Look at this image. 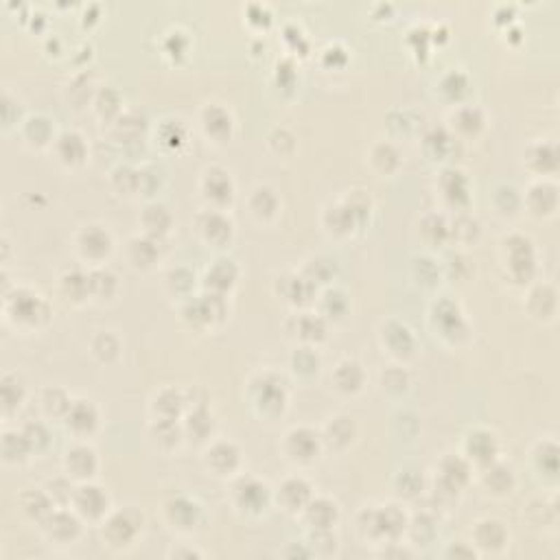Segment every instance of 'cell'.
I'll return each instance as SVG.
<instances>
[{"mask_svg":"<svg viewBox=\"0 0 560 560\" xmlns=\"http://www.w3.org/2000/svg\"><path fill=\"white\" fill-rule=\"evenodd\" d=\"M64 285V292L70 296V298H75V300H81L88 292H90V280L88 276H83L81 272H77V269H72V272H68L62 280Z\"/></svg>","mask_w":560,"mask_h":560,"instance_id":"obj_32","label":"cell"},{"mask_svg":"<svg viewBox=\"0 0 560 560\" xmlns=\"http://www.w3.org/2000/svg\"><path fill=\"white\" fill-rule=\"evenodd\" d=\"M44 407L48 414H64L70 407V401L62 390H46L44 394Z\"/></svg>","mask_w":560,"mask_h":560,"instance_id":"obj_45","label":"cell"},{"mask_svg":"<svg viewBox=\"0 0 560 560\" xmlns=\"http://www.w3.org/2000/svg\"><path fill=\"white\" fill-rule=\"evenodd\" d=\"M436 324L442 329L444 335H458V333H464V322H462V315L458 311V306L453 302H440L436 306Z\"/></svg>","mask_w":560,"mask_h":560,"instance_id":"obj_12","label":"cell"},{"mask_svg":"<svg viewBox=\"0 0 560 560\" xmlns=\"http://www.w3.org/2000/svg\"><path fill=\"white\" fill-rule=\"evenodd\" d=\"M165 128L171 132L169 136H162V138H165V144H171V147H177V144L184 140V130L179 128L177 123H167Z\"/></svg>","mask_w":560,"mask_h":560,"instance_id":"obj_60","label":"cell"},{"mask_svg":"<svg viewBox=\"0 0 560 560\" xmlns=\"http://www.w3.org/2000/svg\"><path fill=\"white\" fill-rule=\"evenodd\" d=\"M97 105H99L101 114L110 116V114L118 112V105H121V101H118V95L114 93V90L105 88L103 93L99 95V99H97Z\"/></svg>","mask_w":560,"mask_h":560,"instance_id":"obj_50","label":"cell"},{"mask_svg":"<svg viewBox=\"0 0 560 560\" xmlns=\"http://www.w3.org/2000/svg\"><path fill=\"white\" fill-rule=\"evenodd\" d=\"M208 285L217 292H226V289L234 282L237 278V269L230 261H217L210 269H208Z\"/></svg>","mask_w":560,"mask_h":560,"instance_id":"obj_23","label":"cell"},{"mask_svg":"<svg viewBox=\"0 0 560 560\" xmlns=\"http://www.w3.org/2000/svg\"><path fill=\"white\" fill-rule=\"evenodd\" d=\"M237 499L239 503L243 505V508L247 510H261L265 501H267V489H265V484L257 482V479H241L237 484Z\"/></svg>","mask_w":560,"mask_h":560,"instance_id":"obj_4","label":"cell"},{"mask_svg":"<svg viewBox=\"0 0 560 560\" xmlns=\"http://www.w3.org/2000/svg\"><path fill=\"white\" fill-rule=\"evenodd\" d=\"M110 234L101 228H88L83 234H81V250L83 254L93 257V259H101L103 254L110 252Z\"/></svg>","mask_w":560,"mask_h":560,"instance_id":"obj_13","label":"cell"},{"mask_svg":"<svg viewBox=\"0 0 560 560\" xmlns=\"http://www.w3.org/2000/svg\"><path fill=\"white\" fill-rule=\"evenodd\" d=\"M442 189L444 195L451 204H466L468 200V186H466V177L460 171H444L442 173Z\"/></svg>","mask_w":560,"mask_h":560,"instance_id":"obj_18","label":"cell"},{"mask_svg":"<svg viewBox=\"0 0 560 560\" xmlns=\"http://www.w3.org/2000/svg\"><path fill=\"white\" fill-rule=\"evenodd\" d=\"M468 453H471L477 462L482 464H491L493 458H495V451H497V442L491 433L486 431H475L471 438H468Z\"/></svg>","mask_w":560,"mask_h":560,"instance_id":"obj_15","label":"cell"},{"mask_svg":"<svg viewBox=\"0 0 560 560\" xmlns=\"http://www.w3.org/2000/svg\"><path fill=\"white\" fill-rule=\"evenodd\" d=\"M237 462H239V451H237V446L230 444V442L214 444L210 449V453H208V464L219 473L232 471V468L237 466Z\"/></svg>","mask_w":560,"mask_h":560,"instance_id":"obj_16","label":"cell"},{"mask_svg":"<svg viewBox=\"0 0 560 560\" xmlns=\"http://www.w3.org/2000/svg\"><path fill=\"white\" fill-rule=\"evenodd\" d=\"M22 508H25L31 517L42 519V517H46V514L50 512V501H48L46 495L31 491V493H25V495H22Z\"/></svg>","mask_w":560,"mask_h":560,"instance_id":"obj_35","label":"cell"},{"mask_svg":"<svg viewBox=\"0 0 560 560\" xmlns=\"http://www.w3.org/2000/svg\"><path fill=\"white\" fill-rule=\"evenodd\" d=\"M405 526V517L394 508L388 505L385 510H378L370 514V530L372 534H381V536H396L403 532Z\"/></svg>","mask_w":560,"mask_h":560,"instance_id":"obj_3","label":"cell"},{"mask_svg":"<svg viewBox=\"0 0 560 560\" xmlns=\"http://www.w3.org/2000/svg\"><path fill=\"white\" fill-rule=\"evenodd\" d=\"M298 333L306 339H320L324 335V322L311 313H304L298 317Z\"/></svg>","mask_w":560,"mask_h":560,"instance_id":"obj_39","label":"cell"},{"mask_svg":"<svg viewBox=\"0 0 560 560\" xmlns=\"http://www.w3.org/2000/svg\"><path fill=\"white\" fill-rule=\"evenodd\" d=\"M508 254H510V269L517 280H528L534 274V250L530 239L526 237H510L508 239Z\"/></svg>","mask_w":560,"mask_h":560,"instance_id":"obj_1","label":"cell"},{"mask_svg":"<svg viewBox=\"0 0 560 560\" xmlns=\"http://www.w3.org/2000/svg\"><path fill=\"white\" fill-rule=\"evenodd\" d=\"M374 162H376L378 169L390 171L399 165V153H396L394 147H390V144H378V147L374 149Z\"/></svg>","mask_w":560,"mask_h":560,"instance_id":"obj_47","label":"cell"},{"mask_svg":"<svg viewBox=\"0 0 560 560\" xmlns=\"http://www.w3.org/2000/svg\"><path fill=\"white\" fill-rule=\"evenodd\" d=\"M446 232H449V230H446V224H444L442 217L431 214V217H427L425 224H423V234H425V237H427L429 241H433V243L444 241Z\"/></svg>","mask_w":560,"mask_h":560,"instance_id":"obj_43","label":"cell"},{"mask_svg":"<svg viewBox=\"0 0 560 560\" xmlns=\"http://www.w3.org/2000/svg\"><path fill=\"white\" fill-rule=\"evenodd\" d=\"M50 489L55 491L53 495L57 497V501H60V503H66V501L72 497V489L68 486V482H64V479H55V482L50 484Z\"/></svg>","mask_w":560,"mask_h":560,"instance_id":"obj_61","label":"cell"},{"mask_svg":"<svg viewBox=\"0 0 560 560\" xmlns=\"http://www.w3.org/2000/svg\"><path fill=\"white\" fill-rule=\"evenodd\" d=\"M48 530L57 538H70L79 532V521L75 517H70L68 512H55L53 517H48Z\"/></svg>","mask_w":560,"mask_h":560,"instance_id":"obj_28","label":"cell"},{"mask_svg":"<svg viewBox=\"0 0 560 560\" xmlns=\"http://www.w3.org/2000/svg\"><path fill=\"white\" fill-rule=\"evenodd\" d=\"M11 304H13L15 317L25 320V322H35V320H38V315H42V311H44L40 298L29 294V292H18L15 298L11 300Z\"/></svg>","mask_w":560,"mask_h":560,"instance_id":"obj_17","label":"cell"},{"mask_svg":"<svg viewBox=\"0 0 560 560\" xmlns=\"http://www.w3.org/2000/svg\"><path fill=\"white\" fill-rule=\"evenodd\" d=\"M468 477V466L460 458H446L442 462V477H440V489L449 491L451 495L458 493L460 486Z\"/></svg>","mask_w":560,"mask_h":560,"instance_id":"obj_7","label":"cell"},{"mask_svg":"<svg viewBox=\"0 0 560 560\" xmlns=\"http://www.w3.org/2000/svg\"><path fill=\"white\" fill-rule=\"evenodd\" d=\"M158 257L156 239H136L132 243V259L136 265H151Z\"/></svg>","mask_w":560,"mask_h":560,"instance_id":"obj_33","label":"cell"},{"mask_svg":"<svg viewBox=\"0 0 560 560\" xmlns=\"http://www.w3.org/2000/svg\"><path fill=\"white\" fill-rule=\"evenodd\" d=\"M128 130H132V136L136 138L142 130H144V121L142 116H138L136 112H130V114H125L121 118V125H118V132L128 136Z\"/></svg>","mask_w":560,"mask_h":560,"instance_id":"obj_51","label":"cell"},{"mask_svg":"<svg viewBox=\"0 0 560 560\" xmlns=\"http://www.w3.org/2000/svg\"><path fill=\"white\" fill-rule=\"evenodd\" d=\"M324 306H327V309H329L333 315H339L341 311L346 309V300H344V296L335 292V294H329V296H327V300H324Z\"/></svg>","mask_w":560,"mask_h":560,"instance_id":"obj_59","label":"cell"},{"mask_svg":"<svg viewBox=\"0 0 560 560\" xmlns=\"http://www.w3.org/2000/svg\"><path fill=\"white\" fill-rule=\"evenodd\" d=\"M353 438V425L348 418H335L331 425H329V440L335 442V444H346L350 442Z\"/></svg>","mask_w":560,"mask_h":560,"instance_id":"obj_42","label":"cell"},{"mask_svg":"<svg viewBox=\"0 0 560 560\" xmlns=\"http://www.w3.org/2000/svg\"><path fill=\"white\" fill-rule=\"evenodd\" d=\"M510 484H512V473H510V468H505V466H493L489 473H486V486L489 489H493L495 493H505L510 489Z\"/></svg>","mask_w":560,"mask_h":560,"instance_id":"obj_36","label":"cell"},{"mask_svg":"<svg viewBox=\"0 0 560 560\" xmlns=\"http://www.w3.org/2000/svg\"><path fill=\"white\" fill-rule=\"evenodd\" d=\"M0 394H3V405H5V409L9 411V409H13L18 403L22 401V385H20V381H18L15 376H5L3 378V388H0Z\"/></svg>","mask_w":560,"mask_h":560,"instance_id":"obj_37","label":"cell"},{"mask_svg":"<svg viewBox=\"0 0 560 560\" xmlns=\"http://www.w3.org/2000/svg\"><path fill=\"white\" fill-rule=\"evenodd\" d=\"M329 221H331V226H333L335 230L346 232V230H350V228L357 224V217H355V212L348 208V204H344V206H335V208H331V212H329Z\"/></svg>","mask_w":560,"mask_h":560,"instance_id":"obj_38","label":"cell"},{"mask_svg":"<svg viewBox=\"0 0 560 560\" xmlns=\"http://www.w3.org/2000/svg\"><path fill=\"white\" fill-rule=\"evenodd\" d=\"M204 189H206V195L217 204H226L232 197V182H230L228 173L221 169H212L206 173Z\"/></svg>","mask_w":560,"mask_h":560,"instance_id":"obj_6","label":"cell"},{"mask_svg":"<svg viewBox=\"0 0 560 560\" xmlns=\"http://www.w3.org/2000/svg\"><path fill=\"white\" fill-rule=\"evenodd\" d=\"M444 93L449 97H460L464 90H466V77L462 75V72H453V75H449L444 79Z\"/></svg>","mask_w":560,"mask_h":560,"instance_id":"obj_53","label":"cell"},{"mask_svg":"<svg viewBox=\"0 0 560 560\" xmlns=\"http://www.w3.org/2000/svg\"><path fill=\"white\" fill-rule=\"evenodd\" d=\"M200 228L204 232V237L214 243H224L232 232V224L219 212H206L200 219Z\"/></svg>","mask_w":560,"mask_h":560,"instance_id":"obj_10","label":"cell"},{"mask_svg":"<svg viewBox=\"0 0 560 560\" xmlns=\"http://www.w3.org/2000/svg\"><path fill=\"white\" fill-rule=\"evenodd\" d=\"M140 517L134 510H125L114 514L105 526V536L112 545H128L130 540L134 538V534L138 532L140 526Z\"/></svg>","mask_w":560,"mask_h":560,"instance_id":"obj_2","label":"cell"},{"mask_svg":"<svg viewBox=\"0 0 560 560\" xmlns=\"http://www.w3.org/2000/svg\"><path fill=\"white\" fill-rule=\"evenodd\" d=\"M31 449L25 433H7L3 440V453L7 460H22Z\"/></svg>","mask_w":560,"mask_h":560,"instance_id":"obj_31","label":"cell"},{"mask_svg":"<svg viewBox=\"0 0 560 560\" xmlns=\"http://www.w3.org/2000/svg\"><path fill=\"white\" fill-rule=\"evenodd\" d=\"M95 350H97V355H99V357H103V359H110V357H114V355H116V350H118V344H116V339H114L112 335H99V337H97V341H95Z\"/></svg>","mask_w":560,"mask_h":560,"instance_id":"obj_52","label":"cell"},{"mask_svg":"<svg viewBox=\"0 0 560 560\" xmlns=\"http://www.w3.org/2000/svg\"><path fill=\"white\" fill-rule=\"evenodd\" d=\"M532 162H534V167L540 171L556 169V147H552V144H540V147H536V151H534Z\"/></svg>","mask_w":560,"mask_h":560,"instance_id":"obj_44","label":"cell"},{"mask_svg":"<svg viewBox=\"0 0 560 560\" xmlns=\"http://www.w3.org/2000/svg\"><path fill=\"white\" fill-rule=\"evenodd\" d=\"M309 294H311V285L306 278H294L292 280V292H287V296L296 300V302H304L309 300Z\"/></svg>","mask_w":560,"mask_h":560,"instance_id":"obj_55","label":"cell"},{"mask_svg":"<svg viewBox=\"0 0 560 560\" xmlns=\"http://www.w3.org/2000/svg\"><path fill=\"white\" fill-rule=\"evenodd\" d=\"M309 495H311V489H309V484H306V482H302V479H287L282 484L278 499L285 503L287 510H298V508H302V505H306Z\"/></svg>","mask_w":560,"mask_h":560,"instance_id":"obj_8","label":"cell"},{"mask_svg":"<svg viewBox=\"0 0 560 560\" xmlns=\"http://www.w3.org/2000/svg\"><path fill=\"white\" fill-rule=\"evenodd\" d=\"M294 364H296V370H300V372H313V370H317V357L311 353V350H300L296 357H294Z\"/></svg>","mask_w":560,"mask_h":560,"instance_id":"obj_54","label":"cell"},{"mask_svg":"<svg viewBox=\"0 0 560 560\" xmlns=\"http://www.w3.org/2000/svg\"><path fill=\"white\" fill-rule=\"evenodd\" d=\"M475 536H477L482 547H501L503 538H505V532L501 528V523H497V521H484V523H479Z\"/></svg>","mask_w":560,"mask_h":560,"instance_id":"obj_29","label":"cell"},{"mask_svg":"<svg viewBox=\"0 0 560 560\" xmlns=\"http://www.w3.org/2000/svg\"><path fill=\"white\" fill-rule=\"evenodd\" d=\"M169 517L173 523H177V526L191 528L197 521V517H200V505L184 499V497H179V499L169 503Z\"/></svg>","mask_w":560,"mask_h":560,"instance_id":"obj_20","label":"cell"},{"mask_svg":"<svg viewBox=\"0 0 560 560\" xmlns=\"http://www.w3.org/2000/svg\"><path fill=\"white\" fill-rule=\"evenodd\" d=\"M75 503L81 514L86 517H99L105 505H107V497L103 495L101 489L97 486H81V489L75 493Z\"/></svg>","mask_w":560,"mask_h":560,"instance_id":"obj_5","label":"cell"},{"mask_svg":"<svg viewBox=\"0 0 560 560\" xmlns=\"http://www.w3.org/2000/svg\"><path fill=\"white\" fill-rule=\"evenodd\" d=\"M554 309V292L549 287H540L532 294V311L536 315H549Z\"/></svg>","mask_w":560,"mask_h":560,"instance_id":"obj_40","label":"cell"},{"mask_svg":"<svg viewBox=\"0 0 560 560\" xmlns=\"http://www.w3.org/2000/svg\"><path fill=\"white\" fill-rule=\"evenodd\" d=\"M90 280V292L97 294V296H110L114 292V287H116V278L114 274H110L107 269H97V272H93L88 276Z\"/></svg>","mask_w":560,"mask_h":560,"instance_id":"obj_34","label":"cell"},{"mask_svg":"<svg viewBox=\"0 0 560 560\" xmlns=\"http://www.w3.org/2000/svg\"><path fill=\"white\" fill-rule=\"evenodd\" d=\"M27 132H29V136H31L33 140L44 142V140L48 138V132H50V128H48V123H46L44 118H31V121H29V128H27Z\"/></svg>","mask_w":560,"mask_h":560,"instance_id":"obj_57","label":"cell"},{"mask_svg":"<svg viewBox=\"0 0 560 560\" xmlns=\"http://www.w3.org/2000/svg\"><path fill=\"white\" fill-rule=\"evenodd\" d=\"M252 208L261 217H269L276 210V195L269 189H259L254 197H252Z\"/></svg>","mask_w":560,"mask_h":560,"instance_id":"obj_41","label":"cell"},{"mask_svg":"<svg viewBox=\"0 0 560 560\" xmlns=\"http://www.w3.org/2000/svg\"><path fill=\"white\" fill-rule=\"evenodd\" d=\"M306 517H309V523L315 530H329V526L337 517L335 503H331L327 499H317L315 503L309 505V512H306Z\"/></svg>","mask_w":560,"mask_h":560,"instance_id":"obj_21","label":"cell"},{"mask_svg":"<svg viewBox=\"0 0 560 560\" xmlns=\"http://www.w3.org/2000/svg\"><path fill=\"white\" fill-rule=\"evenodd\" d=\"M204 125H206V132L214 138H226L230 134V128H232V121H230V114L224 110L219 105H210L208 110L204 112Z\"/></svg>","mask_w":560,"mask_h":560,"instance_id":"obj_19","label":"cell"},{"mask_svg":"<svg viewBox=\"0 0 560 560\" xmlns=\"http://www.w3.org/2000/svg\"><path fill=\"white\" fill-rule=\"evenodd\" d=\"M70 473L75 477H88L95 473L97 468V458H95V451L88 449V446H77L72 449L68 453V460H66Z\"/></svg>","mask_w":560,"mask_h":560,"instance_id":"obj_11","label":"cell"},{"mask_svg":"<svg viewBox=\"0 0 560 560\" xmlns=\"http://www.w3.org/2000/svg\"><path fill=\"white\" fill-rule=\"evenodd\" d=\"M385 341H388V346L396 353V355H409L411 348H414V339L409 335V331L405 327H401V324H388V329H385Z\"/></svg>","mask_w":560,"mask_h":560,"instance_id":"obj_24","label":"cell"},{"mask_svg":"<svg viewBox=\"0 0 560 560\" xmlns=\"http://www.w3.org/2000/svg\"><path fill=\"white\" fill-rule=\"evenodd\" d=\"M116 184L123 191H134V186H140V173L132 169H118L116 173Z\"/></svg>","mask_w":560,"mask_h":560,"instance_id":"obj_56","label":"cell"},{"mask_svg":"<svg viewBox=\"0 0 560 560\" xmlns=\"http://www.w3.org/2000/svg\"><path fill=\"white\" fill-rule=\"evenodd\" d=\"M25 436H27V440L31 442V449H33V446H40V444H46V440H48V433H46V429H44L40 423L29 425L27 431H25Z\"/></svg>","mask_w":560,"mask_h":560,"instance_id":"obj_58","label":"cell"},{"mask_svg":"<svg viewBox=\"0 0 560 560\" xmlns=\"http://www.w3.org/2000/svg\"><path fill=\"white\" fill-rule=\"evenodd\" d=\"M530 206L536 212H549L556 206V189L549 184H538L530 193Z\"/></svg>","mask_w":560,"mask_h":560,"instance_id":"obj_30","label":"cell"},{"mask_svg":"<svg viewBox=\"0 0 560 560\" xmlns=\"http://www.w3.org/2000/svg\"><path fill=\"white\" fill-rule=\"evenodd\" d=\"M282 401H285V394H282L280 383L276 381V378L265 376L263 385L259 388V403L269 411H276L282 407Z\"/></svg>","mask_w":560,"mask_h":560,"instance_id":"obj_26","label":"cell"},{"mask_svg":"<svg viewBox=\"0 0 560 560\" xmlns=\"http://www.w3.org/2000/svg\"><path fill=\"white\" fill-rule=\"evenodd\" d=\"M142 224L147 226L151 237H162L171 224V214L167 212L165 206H149L142 214Z\"/></svg>","mask_w":560,"mask_h":560,"instance_id":"obj_25","label":"cell"},{"mask_svg":"<svg viewBox=\"0 0 560 560\" xmlns=\"http://www.w3.org/2000/svg\"><path fill=\"white\" fill-rule=\"evenodd\" d=\"M456 121H458V128L464 134H475L482 128V114L477 110H473V107H466V110H462Z\"/></svg>","mask_w":560,"mask_h":560,"instance_id":"obj_46","label":"cell"},{"mask_svg":"<svg viewBox=\"0 0 560 560\" xmlns=\"http://www.w3.org/2000/svg\"><path fill=\"white\" fill-rule=\"evenodd\" d=\"M361 381H364V372H361V368L355 361H346V364H341L335 372V383L344 392H355L361 385Z\"/></svg>","mask_w":560,"mask_h":560,"instance_id":"obj_27","label":"cell"},{"mask_svg":"<svg viewBox=\"0 0 560 560\" xmlns=\"http://www.w3.org/2000/svg\"><path fill=\"white\" fill-rule=\"evenodd\" d=\"M195 427V436H197V440H202L206 433L210 431V427H212V418L208 416L206 414V409H195L193 411V416H191V429Z\"/></svg>","mask_w":560,"mask_h":560,"instance_id":"obj_49","label":"cell"},{"mask_svg":"<svg viewBox=\"0 0 560 560\" xmlns=\"http://www.w3.org/2000/svg\"><path fill=\"white\" fill-rule=\"evenodd\" d=\"M57 151L62 156L64 162H70V165H75V162H81L83 156H86V144L81 140L79 134L75 132H66L60 142H57Z\"/></svg>","mask_w":560,"mask_h":560,"instance_id":"obj_22","label":"cell"},{"mask_svg":"<svg viewBox=\"0 0 560 560\" xmlns=\"http://www.w3.org/2000/svg\"><path fill=\"white\" fill-rule=\"evenodd\" d=\"M158 409L165 414V418H173L179 414V409H182V399H179V394L175 392H165L158 399Z\"/></svg>","mask_w":560,"mask_h":560,"instance_id":"obj_48","label":"cell"},{"mask_svg":"<svg viewBox=\"0 0 560 560\" xmlns=\"http://www.w3.org/2000/svg\"><path fill=\"white\" fill-rule=\"evenodd\" d=\"M289 453L300 460H311L317 453V436L309 429H296L289 436Z\"/></svg>","mask_w":560,"mask_h":560,"instance_id":"obj_9","label":"cell"},{"mask_svg":"<svg viewBox=\"0 0 560 560\" xmlns=\"http://www.w3.org/2000/svg\"><path fill=\"white\" fill-rule=\"evenodd\" d=\"M66 414H68V425L75 431H93L97 425V411L86 401L70 403Z\"/></svg>","mask_w":560,"mask_h":560,"instance_id":"obj_14","label":"cell"}]
</instances>
